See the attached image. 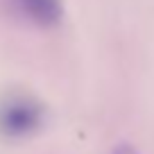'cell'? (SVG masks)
<instances>
[{
	"instance_id": "1",
	"label": "cell",
	"mask_w": 154,
	"mask_h": 154,
	"mask_svg": "<svg viewBox=\"0 0 154 154\" xmlns=\"http://www.w3.org/2000/svg\"><path fill=\"white\" fill-rule=\"evenodd\" d=\"M43 122V109L36 100L14 95L0 104V131L9 138H23Z\"/></svg>"
},
{
	"instance_id": "2",
	"label": "cell",
	"mask_w": 154,
	"mask_h": 154,
	"mask_svg": "<svg viewBox=\"0 0 154 154\" xmlns=\"http://www.w3.org/2000/svg\"><path fill=\"white\" fill-rule=\"evenodd\" d=\"M16 7L25 18H29L36 25H43V27L57 25L61 18L59 0H16Z\"/></svg>"
},
{
	"instance_id": "3",
	"label": "cell",
	"mask_w": 154,
	"mask_h": 154,
	"mask_svg": "<svg viewBox=\"0 0 154 154\" xmlns=\"http://www.w3.org/2000/svg\"><path fill=\"white\" fill-rule=\"evenodd\" d=\"M113 154H136V152L129 147V145H118V147L113 149Z\"/></svg>"
}]
</instances>
